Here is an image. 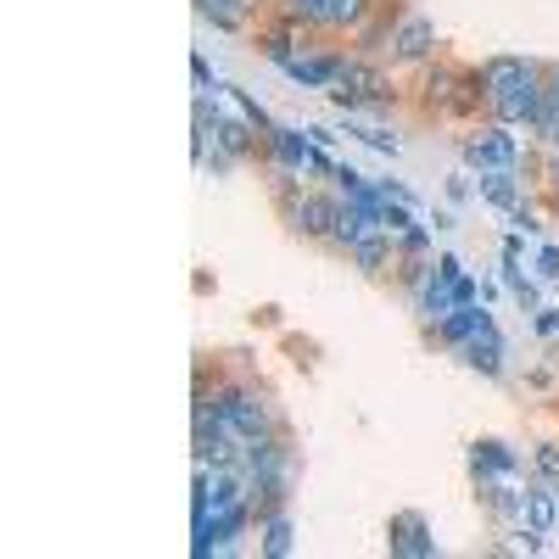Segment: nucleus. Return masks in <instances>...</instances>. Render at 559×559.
<instances>
[{
	"instance_id": "obj_7",
	"label": "nucleus",
	"mask_w": 559,
	"mask_h": 559,
	"mask_svg": "<svg viewBox=\"0 0 559 559\" xmlns=\"http://www.w3.org/2000/svg\"><path fill=\"white\" fill-rule=\"evenodd\" d=\"M476 73H481V90H487V107H498L509 90H521L526 79H543L548 62H537V57H487V62H476Z\"/></svg>"
},
{
	"instance_id": "obj_22",
	"label": "nucleus",
	"mask_w": 559,
	"mask_h": 559,
	"mask_svg": "<svg viewBox=\"0 0 559 559\" xmlns=\"http://www.w3.org/2000/svg\"><path fill=\"white\" fill-rule=\"evenodd\" d=\"M392 280H397V286L408 292V302H414V297H419V292H426L431 280H437V252H426V258H397Z\"/></svg>"
},
{
	"instance_id": "obj_11",
	"label": "nucleus",
	"mask_w": 559,
	"mask_h": 559,
	"mask_svg": "<svg viewBox=\"0 0 559 559\" xmlns=\"http://www.w3.org/2000/svg\"><path fill=\"white\" fill-rule=\"evenodd\" d=\"M476 498L487 509V521L503 526V532H515L526 521V487L521 481H487V487H476Z\"/></svg>"
},
{
	"instance_id": "obj_29",
	"label": "nucleus",
	"mask_w": 559,
	"mask_h": 559,
	"mask_svg": "<svg viewBox=\"0 0 559 559\" xmlns=\"http://www.w3.org/2000/svg\"><path fill=\"white\" fill-rule=\"evenodd\" d=\"M537 274H543V280H559V247H554V241L537 247Z\"/></svg>"
},
{
	"instance_id": "obj_18",
	"label": "nucleus",
	"mask_w": 559,
	"mask_h": 559,
	"mask_svg": "<svg viewBox=\"0 0 559 559\" xmlns=\"http://www.w3.org/2000/svg\"><path fill=\"white\" fill-rule=\"evenodd\" d=\"M274 17H286L297 28H308L313 39H324V17H331V0H269Z\"/></svg>"
},
{
	"instance_id": "obj_24",
	"label": "nucleus",
	"mask_w": 559,
	"mask_h": 559,
	"mask_svg": "<svg viewBox=\"0 0 559 559\" xmlns=\"http://www.w3.org/2000/svg\"><path fill=\"white\" fill-rule=\"evenodd\" d=\"M526 476H537V481H554V487H559V437H543V442L532 448Z\"/></svg>"
},
{
	"instance_id": "obj_27",
	"label": "nucleus",
	"mask_w": 559,
	"mask_h": 559,
	"mask_svg": "<svg viewBox=\"0 0 559 559\" xmlns=\"http://www.w3.org/2000/svg\"><path fill=\"white\" fill-rule=\"evenodd\" d=\"M532 331H537L543 342H559V308H537V313H532Z\"/></svg>"
},
{
	"instance_id": "obj_21",
	"label": "nucleus",
	"mask_w": 559,
	"mask_h": 559,
	"mask_svg": "<svg viewBox=\"0 0 559 559\" xmlns=\"http://www.w3.org/2000/svg\"><path fill=\"white\" fill-rule=\"evenodd\" d=\"M381 0H331V17H324V39H347Z\"/></svg>"
},
{
	"instance_id": "obj_8",
	"label": "nucleus",
	"mask_w": 559,
	"mask_h": 559,
	"mask_svg": "<svg viewBox=\"0 0 559 559\" xmlns=\"http://www.w3.org/2000/svg\"><path fill=\"white\" fill-rule=\"evenodd\" d=\"M342 51H347V45H308V51L297 62H286L280 73H286L297 90H331L336 73H342Z\"/></svg>"
},
{
	"instance_id": "obj_19",
	"label": "nucleus",
	"mask_w": 559,
	"mask_h": 559,
	"mask_svg": "<svg viewBox=\"0 0 559 559\" xmlns=\"http://www.w3.org/2000/svg\"><path fill=\"white\" fill-rule=\"evenodd\" d=\"M376 218H369V213H358L347 197H342V213H336V229H331V241H324V247H336V252H347V247H358L364 236H376Z\"/></svg>"
},
{
	"instance_id": "obj_16",
	"label": "nucleus",
	"mask_w": 559,
	"mask_h": 559,
	"mask_svg": "<svg viewBox=\"0 0 559 559\" xmlns=\"http://www.w3.org/2000/svg\"><path fill=\"white\" fill-rule=\"evenodd\" d=\"M459 364L476 369V376H487V381H503V331H487L476 342H464L459 347Z\"/></svg>"
},
{
	"instance_id": "obj_31",
	"label": "nucleus",
	"mask_w": 559,
	"mask_h": 559,
	"mask_svg": "<svg viewBox=\"0 0 559 559\" xmlns=\"http://www.w3.org/2000/svg\"><path fill=\"white\" fill-rule=\"evenodd\" d=\"M509 224H515V229H521V236H537V229H543V224H537V213H532L526 202H521L515 213H509Z\"/></svg>"
},
{
	"instance_id": "obj_26",
	"label": "nucleus",
	"mask_w": 559,
	"mask_h": 559,
	"mask_svg": "<svg viewBox=\"0 0 559 559\" xmlns=\"http://www.w3.org/2000/svg\"><path fill=\"white\" fill-rule=\"evenodd\" d=\"M532 179H543V191L559 202V152H548V146H537V174Z\"/></svg>"
},
{
	"instance_id": "obj_15",
	"label": "nucleus",
	"mask_w": 559,
	"mask_h": 559,
	"mask_svg": "<svg viewBox=\"0 0 559 559\" xmlns=\"http://www.w3.org/2000/svg\"><path fill=\"white\" fill-rule=\"evenodd\" d=\"M258 554H269V559H292L297 554V521H292V509H274V515L258 521Z\"/></svg>"
},
{
	"instance_id": "obj_5",
	"label": "nucleus",
	"mask_w": 559,
	"mask_h": 559,
	"mask_svg": "<svg viewBox=\"0 0 559 559\" xmlns=\"http://www.w3.org/2000/svg\"><path fill=\"white\" fill-rule=\"evenodd\" d=\"M464 464H471V481H476V487H487V481H521L526 453L509 448L503 437H476L471 453H464Z\"/></svg>"
},
{
	"instance_id": "obj_17",
	"label": "nucleus",
	"mask_w": 559,
	"mask_h": 559,
	"mask_svg": "<svg viewBox=\"0 0 559 559\" xmlns=\"http://www.w3.org/2000/svg\"><path fill=\"white\" fill-rule=\"evenodd\" d=\"M526 526H537V532H554L559 526V487L554 481L526 476Z\"/></svg>"
},
{
	"instance_id": "obj_3",
	"label": "nucleus",
	"mask_w": 559,
	"mask_h": 559,
	"mask_svg": "<svg viewBox=\"0 0 559 559\" xmlns=\"http://www.w3.org/2000/svg\"><path fill=\"white\" fill-rule=\"evenodd\" d=\"M437 45H442L437 23H431L426 12H419V7H408V0H397L381 62H386V68H426V62L437 57Z\"/></svg>"
},
{
	"instance_id": "obj_14",
	"label": "nucleus",
	"mask_w": 559,
	"mask_h": 559,
	"mask_svg": "<svg viewBox=\"0 0 559 559\" xmlns=\"http://www.w3.org/2000/svg\"><path fill=\"white\" fill-rule=\"evenodd\" d=\"M476 197H481L487 207H498V213H515V207L526 202V179H521V168H498V174H481Z\"/></svg>"
},
{
	"instance_id": "obj_25",
	"label": "nucleus",
	"mask_w": 559,
	"mask_h": 559,
	"mask_svg": "<svg viewBox=\"0 0 559 559\" xmlns=\"http://www.w3.org/2000/svg\"><path fill=\"white\" fill-rule=\"evenodd\" d=\"M224 96H229V107H241V112L258 123V134H263V129H274V118L263 112V102H258V96H247V90H236V84H224Z\"/></svg>"
},
{
	"instance_id": "obj_33",
	"label": "nucleus",
	"mask_w": 559,
	"mask_h": 559,
	"mask_svg": "<svg viewBox=\"0 0 559 559\" xmlns=\"http://www.w3.org/2000/svg\"><path fill=\"white\" fill-rule=\"evenodd\" d=\"M308 140H313V146H324V152H331V146H336V134H331V129H324V123H308Z\"/></svg>"
},
{
	"instance_id": "obj_23",
	"label": "nucleus",
	"mask_w": 559,
	"mask_h": 559,
	"mask_svg": "<svg viewBox=\"0 0 559 559\" xmlns=\"http://www.w3.org/2000/svg\"><path fill=\"white\" fill-rule=\"evenodd\" d=\"M347 134H358L369 152H381V157H397L403 152V140L392 134V129H381V123H358V118H347Z\"/></svg>"
},
{
	"instance_id": "obj_6",
	"label": "nucleus",
	"mask_w": 559,
	"mask_h": 559,
	"mask_svg": "<svg viewBox=\"0 0 559 559\" xmlns=\"http://www.w3.org/2000/svg\"><path fill=\"white\" fill-rule=\"evenodd\" d=\"M386 554L392 559H437L442 548H437V532L419 509H397L386 521Z\"/></svg>"
},
{
	"instance_id": "obj_28",
	"label": "nucleus",
	"mask_w": 559,
	"mask_h": 559,
	"mask_svg": "<svg viewBox=\"0 0 559 559\" xmlns=\"http://www.w3.org/2000/svg\"><path fill=\"white\" fill-rule=\"evenodd\" d=\"M471 197H476V179H471V174H453V179H448V202H453V207H464Z\"/></svg>"
},
{
	"instance_id": "obj_12",
	"label": "nucleus",
	"mask_w": 559,
	"mask_h": 559,
	"mask_svg": "<svg viewBox=\"0 0 559 559\" xmlns=\"http://www.w3.org/2000/svg\"><path fill=\"white\" fill-rule=\"evenodd\" d=\"M347 263L364 274V280H386L397 269V241L386 236V229H376V236H364L358 247H347Z\"/></svg>"
},
{
	"instance_id": "obj_4",
	"label": "nucleus",
	"mask_w": 559,
	"mask_h": 559,
	"mask_svg": "<svg viewBox=\"0 0 559 559\" xmlns=\"http://www.w3.org/2000/svg\"><path fill=\"white\" fill-rule=\"evenodd\" d=\"M459 157H464V168L471 174H498V168H521V129H509V123H492V118H481V123H471L459 134Z\"/></svg>"
},
{
	"instance_id": "obj_9",
	"label": "nucleus",
	"mask_w": 559,
	"mask_h": 559,
	"mask_svg": "<svg viewBox=\"0 0 559 559\" xmlns=\"http://www.w3.org/2000/svg\"><path fill=\"white\" fill-rule=\"evenodd\" d=\"M487 331H498V319L487 313V302H464V308H453L437 331H426L437 347H448V353H459L464 342H476V336H487Z\"/></svg>"
},
{
	"instance_id": "obj_30",
	"label": "nucleus",
	"mask_w": 559,
	"mask_h": 559,
	"mask_svg": "<svg viewBox=\"0 0 559 559\" xmlns=\"http://www.w3.org/2000/svg\"><path fill=\"white\" fill-rule=\"evenodd\" d=\"M331 185H336V191L347 197V191H358V185H364V174H358L353 163H336V174H331Z\"/></svg>"
},
{
	"instance_id": "obj_10",
	"label": "nucleus",
	"mask_w": 559,
	"mask_h": 559,
	"mask_svg": "<svg viewBox=\"0 0 559 559\" xmlns=\"http://www.w3.org/2000/svg\"><path fill=\"white\" fill-rule=\"evenodd\" d=\"M313 45V34L308 28H297V23H286V17H263V28H258V51L274 62V68H286V62H297L302 51Z\"/></svg>"
},
{
	"instance_id": "obj_34",
	"label": "nucleus",
	"mask_w": 559,
	"mask_h": 559,
	"mask_svg": "<svg viewBox=\"0 0 559 559\" xmlns=\"http://www.w3.org/2000/svg\"><path fill=\"white\" fill-rule=\"evenodd\" d=\"M431 229H459V218H453V207H442V213H431Z\"/></svg>"
},
{
	"instance_id": "obj_2",
	"label": "nucleus",
	"mask_w": 559,
	"mask_h": 559,
	"mask_svg": "<svg viewBox=\"0 0 559 559\" xmlns=\"http://www.w3.org/2000/svg\"><path fill=\"white\" fill-rule=\"evenodd\" d=\"M280 213V224L292 229V236H302V241H331V229H336V213H342V191L331 179H308L302 191L292 197V202H280L274 207Z\"/></svg>"
},
{
	"instance_id": "obj_32",
	"label": "nucleus",
	"mask_w": 559,
	"mask_h": 559,
	"mask_svg": "<svg viewBox=\"0 0 559 559\" xmlns=\"http://www.w3.org/2000/svg\"><path fill=\"white\" fill-rule=\"evenodd\" d=\"M191 79H197V90H213V62L207 57H191Z\"/></svg>"
},
{
	"instance_id": "obj_1",
	"label": "nucleus",
	"mask_w": 559,
	"mask_h": 559,
	"mask_svg": "<svg viewBox=\"0 0 559 559\" xmlns=\"http://www.w3.org/2000/svg\"><path fill=\"white\" fill-rule=\"evenodd\" d=\"M419 112L426 118H442V123H481L487 118V90H481V73L476 68H459L448 57H431L419 68Z\"/></svg>"
},
{
	"instance_id": "obj_13",
	"label": "nucleus",
	"mask_w": 559,
	"mask_h": 559,
	"mask_svg": "<svg viewBox=\"0 0 559 559\" xmlns=\"http://www.w3.org/2000/svg\"><path fill=\"white\" fill-rule=\"evenodd\" d=\"M392 12H397V0H381V7L347 34V51H358V57H381V51H386V34H392Z\"/></svg>"
},
{
	"instance_id": "obj_35",
	"label": "nucleus",
	"mask_w": 559,
	"mask_h": 559,
	"mask_svg": "<svg viewBox=\"0 0 559 559\" xmlns=\"http://www.w3.org/2000/svg\"><path fill=\"white\" fill-rule=\"evenodd\" d=\"M537 146H548V152H559V123H554V129H548V134L537 140Z\"/></svg>"
},
{
	"instance_id": "obj_20",
	"label": "nucleus",
	"mask_w": 559,
	"mask_h": 559,
	"mask_svg": "<svg viewBox=\"0 0 559 559\" xmlns=\"http://www.w3.org/2000/svg\"><path fill=\"white\" fill-rule=\"evenodd\" d=\"M258 7H263V0H197V12H202V17H207L218 34H236V28H241V23H247Z\"/></svg>"
}]
</instances>
